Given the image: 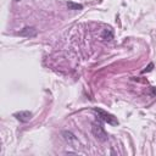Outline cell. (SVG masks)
<instances>
[{
  "mask_svg": "<svg viewBox=\"0 0 156 156\" xmlns=\"http://www.w3.org/2000/svg\"><path fill=\"white\" fill-rule=\"evenodd\" d=\"M94 111L98 113V116L100 117V119H102V121H104V122H106L107 124H111V126H117V124H118V119H117L113 115H111V113L106 112L105 110L95 107V108H94Z\"/></svg>",
  "mask_w": 156,
  "mask_h": 156,
  "instance_id": "cell-1",
  "label": "cell"
},
{
  "mask_svg": "<svg viewBox=\"0 0 156 156\" xmlns=\"http://www.w3.org/2000/svg\"><path fill=\"white\" fill-rule=\"evenodd\" d=\"M91 132L94 134V136L96 139H99L100 141H105L107 140V134L104 129V127L101 124H98V123H93V127H91Z\"/></svg>",
  "mask_w": 156,
  "mask_h": 156,
  "instance_id": "cell-2",
  "label": "cell"
},
{
  "mask_svg": "<svg viewBox=\"0 0 156 156\" xmlns=\"http://www.w3.org/2000/svg\"><path fill=\"white\" fill-rule=\"evenodd\" d=\"M37 33H38V32H37L35 27H24L22 30L17 32L18 35H21V37H27V38H33V37L37 35Z\"/></svg>",
  "mask_w": 156,
  "mask_h": 156,
  "instance_id": "cell-3",
  "label": "cell"
},
{
  "mask_svg": "<svg viewBox=\"0 0 156 156\" xmlns=\"http://www.w3.org/2000/svg\"><path fill=\"white\" fill-rule=\"evenodd\" d=\"M13 116L21 122H28L32 118V112H29V111H20V112L13 113Z\"/></svg>",
  "mask_w": 156,
  "mask_h": 156,
  "instance_id": "cell-4",
  "label": "cell"
},
{
  "mask_svg": "<svg viewBox=\"0 0 156 156\" xmlns=\"http://www.w3.org/2000/svg\"><path fill=\"white\" fill-rule=\"evenodd\" d=\"M62 135H63V139H65L68 144H71V145H77V138L74 136L73 133L65 130V132H62Z\"/></svg>",
  "mask_w": 156,
  "mask_h": 156,
  "instance_id": "cell-5",
  "label": "cell"
},
{
  "mask_svg": "<svg viewBox=\"0 0 156 156\" xmlns=\"http://www.w3.org/2000/svg\"><path fill=\"white\" fill-rule=\"evenodd\" d=\"M101 38H102L104 40H111V39L113 38L112 30H111L110 28H105V29L102 30V33H101Z\"/></svg>",
  "mask_w": 156,
  "mask_h": 156,
  "instance_id": "cell-6",
  "label": "cell"
},
{
  "mask_svg": "<svg viewBox=\"0 0 156 156\" xmlns=\"http://www.w3.org/2000/svg\"><path fill=\"white\" fill-rule=\"evenodd\" d=\"M67 7H68V10H80V9H83V5L82 4H74L72 1H68L67 2Z\"/></svg>",
  "mask_w": 156,
  "mask_h": 156,
  "instance_id": "cell-7",
  "label": "cell"
},
{
  "mask_svg": "<svg viewBox=\"0 0 156 156\" xmlns=\"http://www.w3.org/2000/svg\"><path fill=\"white\" fill-rule=\"evenodd\" d=\"M152 67H154V65H152V63H150V65L147 66V68L143 71V73H145V72H149V71H151V69H152Z\"/></svg>",
  "mask_w": 156,
  "mask_h": 156,
  "instance_id": "cell-8",
  "label": "cell"
}]
</instances>
